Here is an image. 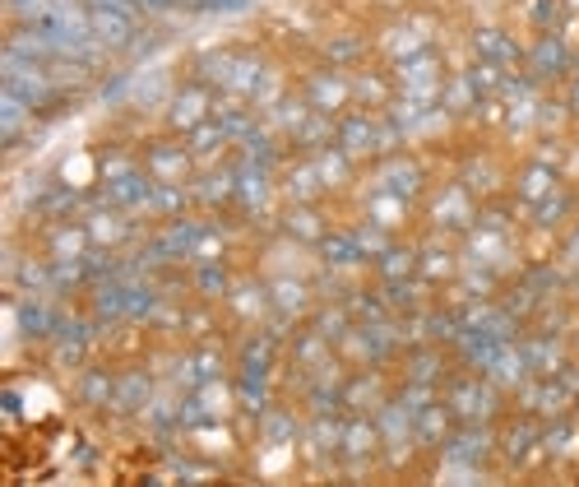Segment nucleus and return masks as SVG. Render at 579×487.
<instances>
[{
	"mask_svg": "<svg viewBox=\"0 0 579 487\" xmlns=\"http://www.w3.org/2000/svg\"><path fill=\"white\" fill-rule=\"evenodd\" d=\"M89 24H93V38L102 47H126L135 38V14L130 10H112V5H89Z\"/></svg>",
	"mask_w": 579,
	"mask_h": 487,
	"instance_id": "nucleus-1",
	"label": "nucleus"
},
{
	"mask_svg": "<svg viewBox=\"0 0 579 487\" xmlns=\"http://www.w3.org/2000/svg\"><path fill=\"white\" fill-rule=\"evenodd\" d=\"M149 307H153L149 288H130V283H121V288H107V293H102V311H112V316H144Z\"/></svg>",
	"mask_w": 579,
	"mask_h": 487,
	"instance_id": "nucleus-2",
	"label": "nucleus"
},
{
	"mask_svg": "<svg viewBox=\"0 0 579 487\" xmlns=\"http://www.w3.org/2000/svg\"><path fill=\"white\" fill-rule=\"evenodd\" d=\"M450 409L464 413V418H487L491 413V390L482 381H464L450 390Z\"/></svg>",
	"mask_w": 579,
	"mask_h": 487,
	"instance_id": "nucleus-3",
	"label": "nucleus"
},
{
	"mask_svg": "<svg viewBox=\"0 0 579 487\" xmlns=\"http://www.w3.org/2000/svg\"><path fill=\"white\" fill-rule=\"evenodd\" d=\"M417 181H422V172H417L413 163H390V167H380L376 191H385V195H413Z\"/></svg>",
	"mask_w": 579,
	"mask_h": 487,
	"instance_id": "nucleus-4",
	"label": "nucleus"
},
{
	"mask_svg": "<svg viewBox=\"0 0 579 487\" xmlns=\"http://www.w3.org/2000/svg\"><path fill=\"white\" fill-rule=\"evenodd\" d=\"M376 144H380V130L371 126V121H362V116L343 121V130H339V149H348V154H371Z\"/></svg>",
	"mask_w": 579,
	"mask_h": 487,
	"instance_id": "nucleus-5",
	"label": "nucleus"
},
{
	"mask_svg": "<svg viewBox=\"0 0 579 487\" xmlns=\"http://www.w3.org/2000/svg\"><path fill=\"white\" fill-rule=\"evenodd\" d=\"M487 446H491L487 432H464L454 441H445V455H450V464H478L487 455Z\"/></svg>",
	"mask_w": 579,
	"mask_h": 487,
	"instance_id": "nucleus-6",
	"label": "nucleus"
},
{
	"mask_svg": "<svg viewBox=\"0 0 579 487\" xmlns=\"http://www.w3.org/2000/svg\"><path fill=\"white\" fill-rule=\"evenodd\" d=\"M28 112H33V103H24L19 93H10V89L0 93V130H5V144L19 135V126L28 121Z\"/></svg>",
	"mask_w": 579,
	"mask_h": 487,
	"instance_id": "nucleus-7",
	"label": "nucleus"
},
{
	"mask_svg": "<svg viewBox=\"0 0 579 487\" xmlns=\"http://www.w3.org/2000/svg\"><path fill=\"white\" fill-rule=\"evenodd\" d=\"M153 195V186L139 172H116L112 177V200H121V205H144Z\"/></svg>",
	"mask_w": 579,
	"mask_h": 487,
	"instance_id": "nucleus-8",
	"label": "nucleus"
},
{
	"mask_svg": "<svg viewBox=\"0 0 579 487\" xmlns=\"http://www.w3.org/2000/svg\"><path fill=\"white\" fill-rule=\"evenodd\" d=\"M325 256L334 260V265H362V260H366L362 232H357V237H329V242H325Z\"/></svg>",
	"mask_w": 579,
	"mask_h": 487,
	"instance_id": "nucleus-9",
	"label": "nucleus"
},
{
	"mask_svg": "<svg viewBox=\"0 0 579 487\" xmlns=\"http://www.w3.org/2000/svg\"><path fill=\"white\" fill-rule=\"evenodd\" d=\"M343 79H334V75H320L311 84V103H315V112H334V107L343 103Z\"/></svg>",
	"mask_w": 579,
	"mask_h": 487,
	"instance_id": "nucleus-10",
	"label": "nucleus"
},
{
	"mask_svg": "<svg viewBox=\"0 0 579 487\" xmlns=\"http://www.w3.org/2000/svg\"><path fill=\"white\" fill-rule=\"evenodd\" d=\"M204 93H181L177 98V112H172V121L177 126H195V121H204Z\"/></svg>",
	"mask_w": 579,
	"mask_h": 487,
	"instance_id": "nucleus-11",
	"label": "nucleus"
},
{
	"mask_svg": "<svg viewBox=\"0 0 579 487\" xmlns=\"http://www.w3.org/2000/svg\"><path fill=\"white\" fill-rule=\"evenodd\" d=\"M371 446H376V427L371 423H353L343 432V450H348V455H366Z\"/></svg>",
	"mask_w": 579,
	"mask_h": 487,
	"instance_id": "nucleus-12",
	"label": "nucleus"
},
{
	"mask_svg": "<svg viewBox=\"0 0 579 487\" xmlns=\"http://www.w3.org/2000/svg\"><path fill=\"white\" fill-rule=\"evenodd\" d=\"M144 395H149V381H144V376H126V381L116 385V404H121V409H135Z\"/></svg>",
	"mask_w": 579,
	"mask_h": 487,
	"instance_id": "nucleus-13",
	"label": "nucleus"
},
{
	"mask_svg": "<svg viewBox=\"0 0 579 487\" xmlns=\"http://www.w3.org/2000/svg\"><path fill=\"white\" fill-rule=\"evenodd\" d=\"M533 61H538V70L547 75V70H561V65H566V52H561V42H556V38H547V42H538Z\"/></svg>",
	"mask_w": 579,
	"mask_h": 487,
	"instance_id": "nucleus-14",
	"label": "nucleus"
},
{
	"mask_svg": "<svg viewBox=\"0 0 579 487\" xmlns=\"http://www.w3.org/2000/svg\"><path fill=\"white\" fill-rule=\"evenodd\" d=\"M478 52L496 56V61H510V56H515V47H510L501 33H482V38H478Z\"/></svg>",
	"mask_w": 579,
	"mask_h": 487,
	"instance_id": "nucleus-15",
	"label": "nucleus"
},
{
	"mask_svg": "<svg viewBox=\"0 0 579 487\" xmlns=\"http://www.w3.org/2000/svg\"><path fill=\"white\" fill-rule=\"evenodd\" d=\"M315 172H320V181H339V177H348V163H343V154H325L320 158V167H315Z\"/></svg>",
	"mask_w": 579,
	"mask_h": 487,
	"instance_id": "nucleus-16",
	"label": "nucleus"
},
{
	"mask_svg": "<svg viewBox=\"0 0 579 487\" xmlns=\"http://www.w3.org/2000/svg\"><path fill=\"white\" fill-rule=\"evenodd\" d=\"M547 186H552V172H542V167H533L529 177H524V195H529V200L547 195Z\"/></svg>",
	"mask_w": 579,
	"mask_h": 487,
	"instance_id": "nucleus-17",
	"label": "nucleus"
},
{
	"mask_svg": "<svg viewBox=\"0 0 579 487\" xmlns=\"http://www.w3.org/2000/svg\"><path fill=\"white\" fill-rule=\"evenodd\" d=\"M181 167H186V154H153V172H163V177L181 172Z\"/></svg>",
	"mask_w": 579,
	"mask_h": 487,
	"instance_id": "nucleus-18",
	"label": "nucleus"
},
{
	"mask_svg": "<svg viewBox=\"0 0 579 487\" xmlns=\"http://www.w3.org/2000/svg\"><path fill=\"white\" fill-rule=\"evenodd\" d=\"M403 79H408V84H431V61L403 65Z\"/></svg>",
	"mask_w": 579,
	"mask_h": 487,
	"instance_id": "nucleus-19",
	"label": "nucleus"
},
{
	"mask_svg": "<svg viewBox=\"0 0 579 487\" xmlns=\"http://www.w3.org/2000/svg\"><path fill=\"white\" fill-rule=\"evenodd\" d=\"M107 395H112L107 376H89V381H84V399H93V404H98V399H107Z\"/></svg>",
	"mask_w": 579,
	"mask_h": 487,
	"instance_id": "nucleus-20",
	"label": "nucleus"
},
{
	"mask_svg": "<svg viewBox=\"0 0 579 487\" xmlns=\"http://www.w3.org/2000/svg\"><path fill=\"white\" fill-rule=\"evenodd\" d=\"M195 10H246L251 0H190Z\"/></svg>",
	"mask_w": 579,
	"mask_h": 487,
	"instance_id": "nucleus-21",
	"label": "nucleus"
},
{
	"mask_svg": "<svg viewBox=\"0 0 579 487\" xmlns=\"http://www.w3.org/2000/svg\"><path fill=\"white\" fill-rule=\"evenodd\" d=\"M292 232H302V237H315V214H292Z\"/></svg>",
	"mask_w": 579,
	"mask_h": 487,
	"instance_id": "nucleus-22",
	"label": "nucleus"
},
{
	"mask_svg": "<svg viewBox=\"0 0 579 487\" xmlns=\"http://www.w3.org/2000/svg\"><path fill=\"white\" fill-rule=\"evenodd\" d=\"M329 56H339V61H343V56H357V42H334V47H329Z\"/></svg>",
	"mask_w": 579,
	"mask_h": 487,
	"instance_id": "nucleus-23",
	"label": "nucleus"
}]
</instances>
